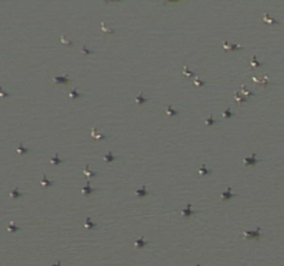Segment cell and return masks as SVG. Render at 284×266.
Returning <instances> with one entry per match:
<instances>
[{
	"mask_svg": "<svg viewBox=\"0 0 284 266\" xmlns=\"http://www.w3.org/2000/svg\"><path fill=\"white\" fill-rule=\"evenodd\" d=\"M244 162H245V164H250V165H255V164H258V162H259V159H256L255 154H254L251 158H244Z\"/></svg>",
	"mask_w": 284,
	"mask_h": 266,
	"instance_id": "cell-1",
	"label": "cell"
},
{
	"mask_svg": "<svg viewBox=\"0 0 284 266\" xmlns=\"http://www.w3.org/2000/svg\"><path fill=\"white\" fill-rule=\"evenodd\" d=\"M222 46L224 47V49H232V50H241L242 47L241 46H236V44H230V43H227V42H224Z\"/></svg>",
	"mask_w": 284,
	"mask_h": 266,
	"instance_id": "cell-2",
	"label": "cell"
},
{
	"mask_svg": "<svg viewBox=\"0 0 284 266\" xmlns=\"http://www.w3.org/2000/svg\"><path fill=\"white\" fill-rule=\"evenodd\" d=\"M261 233H259V229L256 232H244V237H259Z\"/></svg>",
	"mask_w": 284,
	"mask_h": 266,
	"instance_id": "cell-3",
	"label": "cell"
},
{
	"mask_svg": "<svg viewBox=\"0 0 284 266\" xmlns=\"http://www.w3.org/2000/svg\"><path fill=\"white\" fill-rule=\"evenodd\" d=\"M54 81L55 82H60V83H69L71 79H68L67 76H55Z\"/></svg>",
	"mask_w": 284,
	"mask_h": 266,
	"instance_id": "cell-4",
	"label": "cell"
},
{
	"mask_svg": "<svg viewBox=\"0 0 284 266\" xmlns=\"http://www.w3.org/2000/svg\"><path fill=\"white\" fill-rule=\"evenodd\" d=\"M263 21H265V22H268V24H279V21H277V20L270 18L269 15H263Z\"/></svg>",
	"mask_w": 284,
	"mask_h": 266,
	"instance_id": "cell-5",
	"label": "cell"
},
{
	"mask_svg": "<svg viewBox=\"0 0 284 266\" xmlns=\"http://www.w3.org/2000/svg\"><path fill=\"white\" fill-rule=\"evenodd\" d=\"M193 214H194V211H191V209H190V204H188V205L183 209V215H184V216H187V215H193Z\"/></svg>",
	"mask_w": 284,
	"mask_h": 266,
	"instance_id": "cell-6",
	"label": "cell"
},
{
	"mask_svg": "<svg viewBox=\"0 0 284 266\" xmlns=\"http://www.w3.org/2000/svg\"><path fill=\"white\" fill-rule=\"evenodd\" d=\"M136 194H137V196H147V194H148V191L143 187V188H140V190H136Z\"/></svg>",
	"mask_w": 284,
	"mask_h": 266,
	"instance_id": "cell-7",
	"label": "cell"
},
{
	"mask_svg": "<svg viewBox=\"0 0 284 266\" xmlns=\"http://www.w3.org/2000/svg\"><path fill=\"white\" fill-rule=\"evenodd\" d=\"M222 197H223V198H232V197H234V194H232L230 193V188H227V191L222 194Z\"/></svg>",
	"mask_w": 284,
	"mask_h": 266,
	"instance_id": "cell-8",
	"label": "cell"
},
{
	"mask_svg": "<svg viewBox=\"0 0 284 266\" xmlns=\"http://www.w3.org/2000/svg\"><path fill=\"white\" fill-rule=\"evenodd\" d=\"M136 101H137L139 104H141V103L147 101V99H146V97H143V94L140 93V94H139V96H137V99H136Z\"/></svg>",
	"mask_w": 284,
	"mask_h": 266,
	"instance_id": "cell-9",
	"label": "cell"
},
{
	"mask_svg": "<svg viewBox=\"0 0 284 266\" xmlns=\"http://www.w3.org/2000/svg\"><path fill=\"white\" fill-rule=\"evenodd\" d=\"M69 97H72V99H75V97H76V99H79V97H82V94L79 93V91H71Z\"/></svg>",
	"mask_w": 284,
	"mask_h": 266,
	"instance_id": "cell-10",
	"label": "cell"
},
{
	"mask_svg": "<svg viewBox=\"0 0 284 266\" xmlns=\"http://www.w3.org/2000/svg\"><path fill=\"white\" fill-rule=\"evenodd\" d=\"M42 183L44 186H53V182H50L49 179H47L46 176H43V179H42Z\"/></svg>",
	"mask_w": 284,
	"mask_h": 266,
	"instance_id": "cell-11",
	"label": "cell"
},
{
	"mask_svg": "<svg viewBox=\"0 0 284 266\" xmlns=\"http://www.w3.org/2000/svg\"><path fill=\"white\" fill-rule=\"evenodd\" d=\"M261 65H262V63H258V61H256V57H254L252 63H251V67L255 68V67H261Z\"/></svg>",
	"mask_w": 284,
	"mask_h": 266,
	"instance_id": "cell-12",
	"label": "cell"
},
{
	"mask_svg": "<svg viewBox=\"0 0 284 266\" xmlns=\"http://www.w3.org/2000/svg\"><path fill=\"white\" fill-rule=\"evenodd\" d=\"M51 162H53V164H55V165H57V164H61V162H64V159H60V158H58V155H55L54 158L51 159Z\"/></svg>",
	"mask_w": 284,
	"mask_h": 266,
	"instance_id": "cell-13",
	"label": "cell"
},
{
	"mask_svg": "<svg viewBox=\"0 0 284 266\" xmlns=\"http://www.w3.org/2000/svg\"><path fill=\"white\" fill-rule=\"evenodd\" d=\"M236 100H237V103H244V101H247V99H245V97H241L240 94H236Z\"/></svg>",
	"mask_w": 284,
	"mask_h": 266,
	"instance_id": "cell-14",
	"label": "cell"
},
{
	"mask_svg": "<svg viewBox=\"0 0 284 266\" xmlns=\"http://www.w3.org/2000/svg\"><path fill=\"white\" fill-rule=\"evenodd\" d=\"M166 114H169V115H176L177 111H175V110H173V108L169 105V107H168V110H166Z\"/></svg>",
	"mask_w": 284,
	"mask_h": 266,
	"instance_id": "cell-15",
	"label": "cell"
},
{
	"mask_svg": "<svg viewBox=\"0 0 284 266\" xmlns=\"http://www.w3.org/2000/svg\"><path fill=\"white\" fill-rule=\"evenodd\" d=\"M233 115H234V114H233L230 110H226V111H224V114H223V117L224 118H229V117H233Z\"/></svg>",
	"mask_w": 284,
	"mask_h": 266,
	"instance_id": "cell-16",
	"label": "cell"
},
{
	"mask_svg": "<svg viewBox=\"0 0 284 266\" xmlns=\"http://www.w3.org/2000/svg\"><path fill=\"white\" fill-rule=\"evenodd\" d=\"M146 244H147V241H144V240H141V238H140V240L136 243V247H143V245H146Z\"/></svg>",
	"mask_w": 284,
	"mask_h": 266,
	"instance_id": "cell-17",
	"label": "cell"
},
{
	"mask_svg": "<svg viewBox=\"0 0 284 266\" xmlns=\"http://www.w3.org/2000/svg\"><path fill=\"white\" fill-rule=\"evenodd\" d=\"M82 191H83V193H93V188H90L89 186H85V187L82 188Z\"/></svg>",
	"mask_w": 284,
	"mask_h": 266,
	"instance_id": "cell-18",
	"label": "cell"
},
{
	"mask_svg": "<svg viewBox=\"0 0 284 266\" xmlns=\"http://www.w3.org/2000/svg\"><path fill=\"white\" fill-rule=\"evenodd\" d=\"M104 159H105V161L108 162V161H112V159H115V157L112 155L111 153H109V154H107V155H105V158H104Z\"/></svg>",
	"mask_w": 284,
	"mask_h": 266,
	"instance_id": "cell-19",
	"label": "cell"
},
{
	"mask_svg": "<svg viewBox=\"0 0 284 266\" xmlns=\"http://www.w3.org/2000/svg\"><path fill=\"white\" fill-rule=\"evenodd\" d=\"M61 43H64V44H72V42H71V40L65 39V36H61Z\"/></svg>",
	"mask_w": 284,
	"mask_h": 266,
	"instance_id": "cell-20",
	"label": "cell"
},
{
	"mask_svg": "<svg viewBox=\"0 0 284 266\" xmlns=\"http://www.w3.org/2000/svg\"><path fill=\"white\" fill-rule=\"evenodd\" d=\"M198 173H204V175H206V173H209V170H208V169H205L204 166H201L200 169H198Z\"/></svg>",
	"mask_w": 284,
	"mask_h": 266,
	"instance_id": "cell-21",
	"label": "cell"
},
{
	"mask_svg": "<svg viewBox=\"0 0 284 266\" xmlns=\"http://www.w3.org/2000/svg\"><path fill=\"white\" fill-rule=\"evenodd\" d=\"M22 194L20 193V191H17V190H13L11 191V197H21Z\"/></svg>",
	"mask_w": 284,
	"mask_h": 266,
	"instance_id": "cell-22",
	"label": "cell"
},
{
	"mask_svg": "<svg viewBox=\"0 0 284 266\" xmlns=\"http://www.w3.org/2000/svg\"><path fill=\"white\" fill-rule=\"evenodd\" d=\"M241 91H242V93H244V94H247V96H254V93H251V91H248L247 89H244V87L241 89Z\"/></svg>",
	"mask_w": 284,
	"mask_h": 266,
	"instance_id": "cell-23",
	"label": "cell"
},
{
	"mask_svg": "<svg viewBox=\"0 0 284 266\" xmlns=\"http://www.w3.org/2000/svg\"><path fill=\"white\" fill-rule=\"evenodd\" d=\"M183 72H184V75H190V76H194V73L193 72H190V71L187 69V68L184 67V69H183Z\"/></svg>",
	"mask_w": 284,
	"mask_h": 266,
	"instance_id": "cell-24",
	"label": "cell"
},
{
	"mask_svg": "<svg viewBox=\"0 0 284 266\" xmlns=\"http://www.w3.org/2000/svg\"><path fill=\"white\" fill-rule=\"evenodd\" d=\"M86 226H89V227H96V224H94V223H91V220H90V219H86Z\"/></svg>",
	"mask_w": 284,
	"mask_h": 266,
	"instance_id": "cell-25",
	"label": "cell"
},
{
	"mask_svg": "<svg viewBox=\"0 0 284 266\" xmlns=\"http://www.w3.org/2000/svg\"><path fill=\"white\" fill-rule=\"evenodd\" d=\"M85 173L89 175V176H96V172H91V170H89V169H85Z\"/></svg>",
	"mask_w": 284,
	"mask_h": 266,
	"instance_id": "cell-26",
	"label": "cell"
},
{
	"mask_svg": "<svg viewBox=\"0 0 284 266\" xmlns=\"http://www.w3.org/2000/svg\"><path fill=\"white\" fill-rule=\"evenodd\" d=\"M205 122L208 123V125H212V123H216V122H215V119H212V118H208V119H206Z\"/></svg>",
	"mask_w": 284,
	"mask_h": 266,
	"instance_id": "cell-27",
	"label": "cell"
},
{
	"mask_svg": "<svg viewBox=\"0 0 284 266\" xmlns=\"http://www.w3.org/2000/svg\"><path fill=\"white\" fill-rule=\"evenodd\" d=\"M26 151H28V148H25V147H22V146L18 147V153H26Z\"/></svg>",
	"mask_w": 284,
	"mask_h": 266,
	"instance_id": "cell-28",
	"label": "cell"
},
{
	"mask_svg": "<svg viewBox=\"0 0 284 266\" xmlns=\"http://www.w3.org/2000/svg\"><path fill=\"white\" fill-rule=\"evenodd\" d=\"M83 53H86V54H91V50H89V49H86V47H83Z\"/></svg>",
	"mask_w": 284,
	"mask_h": 266,
	"instance_id": "cell-29",
	"label": "cell"
},
{
	"mask_svg": "<svg viewBox=\"0 0 284 266\" xmlns=\"http://www.w3.org/2000/svg\"><path fill=\"white\" fill-rule=\"evenodd\" d=\"M196 85H200V86H202V85H205V82H202V81H198V79H196Z\"/></svg>",
	"mask_w": 284,
	"mask_h": 266,
	"instance_id": "cell-30",
	"label": "cell"
},
{
	"mask_svg": "<svg viewBox=\"0 0 284 266\" xmlns=\"http://www.w3.org/2000/svg\"><path fill=\"white\" fill-rule=\"evenodd\" d=\"M8 229H10V230H14V232H15V230H18V227H15L14 224H10V226H8Z\"/></svg>",
	"mask_w": 284,
	"mask_h": 266,
	"instance_id": "cell-31",
	"label": "cell"
},
{
	"mask_svg": "<svg viewBox=\"0 0 284 266\" xmlns=\"http://www.w3.org/2000/svg\"><path fill=\"white\" fill-rule=\"evenodd\" d=\"M53 266H61V265H60V263H57V265H53Z\"/></svg>",
	"mask_w": 284,
	"mask_h": 266,
	"instance_id": "cell-32",
	"label": "cell"
}]
</instances>
